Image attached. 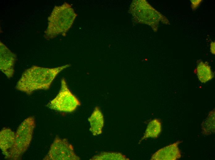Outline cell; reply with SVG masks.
I'll return each instance as SVG.
<instances>
[{
	"label": "cell",
	"mask_w": 215,
	"mask_h": 160,
	"mask_svg": "<svg viewBox=\"0 0 215 160\" xmlns=\"http://www.w3.org/2000/svg\"><path fill=\"white\" fill-rule=\"evenodd\" d=\"M70 65L67 64L52 68L33 66L23 72L16 88L28 95L36 90H47L58 74Z\"/></svg>",
	"instance_id": "obj_1"
},
{
	"label": "cell",
	"mask_w": 215,
	"mask_h": 160,
	"mask_svg": "<svg viewBox=\"0 0 215 160\" xmlns=\"http://www.w3.org/2000/svg\"><path fill=\"white\" fill-rule=\"evenodd\" d=\"M77 16L72 6L67 2L55 6L48 18V25L44 31V38L49 40L59 35H65Z\"/></svg>",
	"instance_id": "obj_2"
},
{
	"label": "cell",
	"mask_w": 215,
	"mask_h": 160,
	"mask_svg": "<svg viewBox=\"0 0 215 160\" xmlns=\"http://www.w3.org/2000/svg\"><path fill=\"white\" fill-rule=\"evenodd\" d=\"M35 126L33 117H28L22 122L15 133L14 144L6 158L14 160L21 158L30 145Z\"/></svg>",
	"instance_id": "obj_3"
},
{
	"label": "cell",
	"mask_w": 215,
	"mask_h": 160,
	"mask_svg": "<svg viewBox=\"0 0 215 160\" xmlns=\"http://www.w3.org/2000/svg\"><path fill=\"white\" fill-rule=\"evenodd\" d=\"M81 105L80 101L69 89L65 79L62 78L58 93L47 106L51 109L60 112H72Z\"/></svg>",
	"instance_id": "obj_4"
},
{
	"label": "cell",
	"mask_w": 215,
	"mask_h": 160,
	"mask_svg": "<svg viewBox=\"0 0 215 160\" xmlns=\"http://www.w3.org/2000/svg\"><path fill=\"white\" fill-rule=\"evenodd\" d=\"M73 146L67 140L56 136L51 144L44 160H78Z\"/></svg>",
	"instance_id": "obj_5"
},
{
	"label": "cell",
	"mask_w": 215,
	"mask_h": 160,
	"mask_svg": "<svg viewBox=\"0 0 215 160\" xmlns=\"http://www.w3.org/2000/svg\"><path fill=\"white\" fill-rule=\"evenodd\" d=\"M16 58V55L0 41V69L9 78H12L14 75Z\"/></svg>",
	"instance_id": "obj_6"
},
{
	"label": "cell",
	"mask_w": 215,
	"mask_h": 160,
	"mask_svg": "<svg viewBox=\"0 0 215 160\" xmlns=\"http://www.w3.org/2000/svg\"><path fill=\"white\" fill-rule=\"evenodd\" d=\"M180 141L160 149L152 156L151 160H176L181 157V153L178 147Z\"/></svg>",
	"instance_id": "obj_7"
},
{
	"label": "cell",
	"mask_w": 215,
	"mask_h": 160,
	"mask_svg": "<svg viewBox=\"0 0 215 160\" xmlns=\"http://www.w3.org/2000/svg\"><path fill=\"white\" fill-rule=\"evenodd\" d=\"M15 133L8 128H3L0 132V148L5 158L15 142Z\"/></svg>",
	"instance_id": "obj_8"
},
{
	"label": "cell",
	"mask_w": 215,
	"mask_h": 160,
	"mask_svg": "<svg viewBox=\"0 0 215 160\" xmlns=\"http://www.w3.org/2000/svg\"><path fill=\"white\" fill-rule=\"evenodd\" d=\"M88 120L91 126L90 130L93 135L97 136L101 134L104 125V118L98 107L95 108Z\"/></svg>",
	"instance_id": "obj_9"
},
{
	"label": "cell",
	"mask_w": 215,
	"mask_h": 160,
	"mask_svg": "<svg viewBox=\"0 0 215 160\" xmlns=\"http://www.w3.org/2000/svg\"><path fill=\"white\" fill-rule=\"evenodd\" d=\"M161 124L159 120L155 119L152 120L149 122L140 141L149 138H157L161 131Z\"/></svg>",
	"instance_id": "obj_10"
},
{
	"label": "cell",
	"mask_w": 215,
	"mask_h": 160,
	"mask_svg": "<svg viewBox=\"0 0 215 160\" xmlns=\"http://www.w3.org/2000/svg\"><path fill=\"white\" fill-rule=\"evenodd\" d=\"M197 73L200 81L205 83L210 80L213 77L210 67L205 63L200 62L197 67Z\"/></svg>",
	"instance_id": "obj_11"
},
{
	"label": "cell",
	"mask_w": 215,
	"mask_h": 160,
	"mask_svg": "<svg viewBox=\"0 0 215 160\" xmlns=\"http://www.w3.org/2000/svg\"><path fill=\"white\" fill-rule=\"evenodd\" d=\"M201 129L203 134L208 135L215 131V111H211L208 117L202 123Z\"/></svg>",
	"instance_id": "obj_12"
},
{
	"label": "cell",
	"mask_w": 215,
	"mask_h": 160,
	"mask_svg": "<svg viewBox=\"0 0 215 160\" xmlns=\"http://www.w3.org/2000/svg\"><path fill=\"white\" fill-rule=\"evenodd\" d=\"M125 156L122 154L114 152H102L94 155L90 160H126Z\"/></svg>",
	"instance_id": "obj_13"
},
{
	"label": "cell",
	"mask_w": 215,
	"mask_h": 160,
	"mask_svg": "<svg viewBox=\"0 0 215 160\" xmlns=\"http://www.w3.org/2000/svg\"><path fill=\"white\" fill-rule=\"evenodd\" d=\"M201 0H191L192 7L193 9H195L199 5Z\"/></svg>",
	"instance_id": "obj_14"
},
{
	"label": "cell",
	"mask_w": 215,
	"mask_h": 160,
	"mask_svg": "<svg viewBox=\"0 0 215 160\" xmlns=\"http://www.w3.org/2000/svg\"><path fill=\"white\" fill-rule=\"evenodd\" d=\"M211 51L212 53L214 54L215 53V44L214 43H213L211 45Z\"/></svg>",
	"instance_id": "obj_15"
}]
</instances>
